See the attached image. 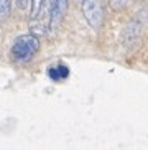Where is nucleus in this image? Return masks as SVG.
<instances>
[{
  "instance_id": "nucleus-1",
  "label": "nucleus",
  "mask_w": 148,
  "mask_h": 150,
  "mask_svg": "<svg viewBox=\"0 0 148 150\" xmlns=\"http://www.w3.org/2000/svg\"><path fill=\"white\" fill-rule=\"evenodd\" d=\"M39 50V40L38 36L33 33H26V35H20L17 36V40L12 45V58L17 63H26L33 59L36 53Z\"/></svg>"
},
{
  "instance_id": "nucleus-2",
  "label": "nucleus",
  "mask_w": 148,
  "mask_h": 150,
  "mask_svg": "<svg viewBox=\"0 0 148 150\" xmlns=\"http://www.w3.org/2000/svg\"><path fill=\"white\" fill-rule=\"evenodd\" d=\"M81 2V12L84 20L92 30H99L104 23V2L102 0H79Z\"/></svg>"
},
{
  "instance_id": "nucleus-3",
  "label": "nucleus",
  "mask_w": 148,
  "mask_h": 150,
  "mask_svg": "<svg viewBox=\"0 0 148 150\" xmlns=\"http://www.w3.org/2000/svg\"><path fill=\"white\" fill-rule=\"evenodd\" d=\"M68 7H69V0H53L51 5L48 7L49 12V31H54L59 23L63 22V18L66 17V12H68Z\"/></svg>"
},
{
  "instance_id": "nucleus-4",
  "label": "nucleus",
  "mask_w": 148,
  "mask_h": 150,
  "mask_svg": "<svg viewBox=\"0 0 148 150\" xmlns=\"http://www.w3.org/2000/svg\"><path fill=\"white\" fill-rule=\"evenodd\" d=\"M69 68L66 66V64H63V63H59V64H56V66H53L48 69V74L49 78H51L54 83H61V81H66L68 78H69Z\"/></svg>"
},
{
  "instance_id": "nucleus-5",
  "label": "nucleus",
  "mask_w": 148,
  "mask_h": 150,
  "mask_svg": "<svg viewBox=\"0 0 148 150\" xmlns=\"http://www.w3.org/2000/svg\"><path fill=\"white\" fill-rule=\"evenodd\" d=\"M43 8H44V0H30V18L31 20H36Z\"/></svg>"
},
{
  "instance_id": "nucleus-6",
  "label": "nucleus",
  "mask_w": 148,
  "mask_h": 150,
  "mask_svg": "<svg viewBox=\"0 0 148 150\" xmlns=\"http://www.w3.org/2000/svg\"><path fill=\"white\" fill-rule=\"evenodd\" d=\"M12 13V0H0V22H4Z\"/></svg>"
},
{
  "instance_id": "nucleus-7",
  "label": "nucleus",
  "mask_w": 148,
  "mask_h": 150,
  "mask_svg": "<svg viewBox=\"0 0 148 150\" xmlns=\"http://www.w3.org/2000/svg\"><path fill=\"white\" fill-rule=\"evenodd\" d=\"M128 4H130V0H109V5L113 12H122V10H125Z\"/></svg>"
},
{
  "instance_id": "nucleus-8",
  "label": "nucleus",
  "mask_w": 148,
  "mask_h": 150,
  "mask_svg": "<svg viewBox=\"0 0 148 150\" xmlns=\"http://www.w3.org/2000/svg\"><path fill=\"white\" fill-rule=\"evenodd\" d=\"M17 5L20 10H26L28 5H30V0H17Z\"/></svg>"
},
{
  "instance_id": "nucleus-9",
  "label": "nucleus",
  "mask_w": 148,
  "mask_h": 150,
  "mask_svg": "<svg viewBox=\"0 0 148 150\" xmlns=\"http://www.w3.org/2000/svg\"><path fill=\"white\" fill-rule=\"evenodd\" d=\"M51 2L53 0H44V8H48L49 5H51Z\"/></svg>"
}]
</instances>
